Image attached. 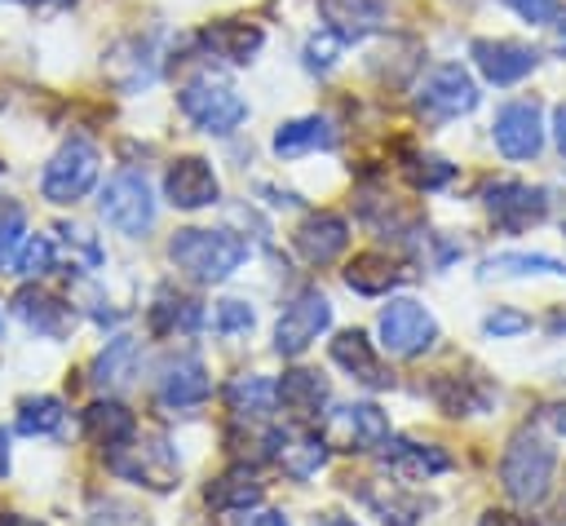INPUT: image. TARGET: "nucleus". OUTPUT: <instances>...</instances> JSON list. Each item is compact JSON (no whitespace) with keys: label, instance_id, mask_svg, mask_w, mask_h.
Here are the masks:
<instances>
[{"label":"nucleus","instance_id":"obj_1","mask_svg":"<svg viewBox=\"0 0 566 526\" xmlns=\"http://www.w3.org/2000/svg\"><path fill=\"white\" fill-rule=\"evenodd\" d=\"M168 261L190 278V283H226L243 261H248V243L230 230H203V225H186L168 239Z\"/></svg>","mask_w":566,"mask_h":526},{"label":"nucleus","instance_id":"obj_2","mask_svg":"<svg viewBox=\"0 0 566 526\" xmlns=\"http://www.w3.org/2000/svg\"><path fill=\"white\" fill-rule=\"evenodd\" d=\"M553 473H557V446L535 433V429H517L500 455V486L513 504H539L553 491Z\"/></svg>","mask_w":566,"mask_h":526},{"label":"nucleus","instance_id":"obj_3","mask_svg":"<svg viewBox=\"0 0 566 526\" xmlns=\"http://www.w3.org/2000/svg\"><path fill=\"white\" fill-rule=\"evenodd\" d=\"M106 464L111 473H119L124 482L133 486H146V491H172L177 477H181V460H177V446L164 438V433H142L133 429L124 442L106 446Z\"/></svg>","mask_w":566,"mask_h":526},{"label":"nucleus","instance_id":"obj_4","mask_svg":"<svg viewBox=\"0 0 566 526\" xmlns=\"http://www.w3.org/2000/svg\"><path fill=\"white\" fill-rule=\"evenodd\" d=\"M177 106H181V115L199 133H212V137H226V133H234L248 119V102L239 97V88L226 84V80H217L212 71L186 80L181 93H177Z\"/></svg>","mask_w":566,"mask_h":526},{"label":"nucleus","instance_id":"obj_5","mask_svg":"<svg viewBox=\"0 0 566 526\" xmlns=\"http://www.w3.org/2000/svg\"><path fill=\"white\" fill-rule=\"evenodd\" d=\"M97 168H102L97 146L75 133V137H66V141L53 150V159L44 164V172H40V194H44L49 203H57V208L80 203V199L93 190Z\"/></svg>","mask_w":566,"mask_h":526},{"label":"nucleus","instance_id":"obj_6","mask_svg":"<svg viewBox=\"0 0 566 526\" xmlns=\"http://www.w3.org/2000/svg\"><path fill=\"white\" fill-rule=\"evenodd\" d=\"M97 212H102V221H106L115 234L142 239V234L155 225V194H150L146 172L119 168L115 177H106L102 199H97Z\"/></svg>","mask_w":566,"mask_h":526},{"label":"nucleus","instance_id":"obj_7","mask_svg":"<svg viewBox=\"0 0 566 526\" xmlns=\"http://www.w3.org/2000/svg\"><path fill=\"white\" fill-rule=\"evenodd\" d=\"M478 80L460 66V62H438L420 84H416V111L429 119V124H447V119H460L478 106Z\"/></svg>","mask_w":566,"mask_h":526},{"label":"nucleus","instance_id":"obj_8","mask_svg":"<svg viewBox=\"0 0 566 526\" xmlns=\"http://www.w3.org/2000/svg\"><path fill=\"white\" fill-rule=\"evenodd\" d=\"M376 332H380V349L385 354H394V358H420L438 340V318L420 301L398 296V301H389L380 309Z\"/></svg>","mask_w":566,"mask_h":526},{"label":"nucleus","instance_id":"obj_9","mask_svg":"<svg viewBox=\"0 0 566 526\" xmlns=\"http://www.w3.org/2000/svg\"><path fill=\"white\" fill-rule=\"evenodd\" d=\"M318 424H323V442H327L332 451H354V455H363V451H376V446L389 442V415H385L376 402L336 407V411H327Z\"/></svg>","mask_w":566,"mask_h":526},{"label":"nucleus","instance_id":"obj_10","mask_svg":"<svg viewBox=\"0 0 566 526\" xmlns=\"http://www.w3.org/2000/svg\"><path fill=\"white\" fill-rule=\"evenodd\" d=\"M491 141L513 164L535 159L544 150V111H539V102H531V97L504 102L495 111V119H491Z\"/></svg>","mask_w":566,"mask_h":526},{"label":"nucleus","instance_id":"obj_11","mask_svg":"<svg viewBox=\"0 0 566 526\" xmlns=\"http://www.w3.org/2000/svg\"><path fill=\"white\" fill-rule=\"evenodd\" d=\"M327 327H332V301L310 287V292H301L296 301H287V309L279 314V323H274V354L296 358V354H305Z\"/></svg>","mask_w":566,"mask_h":526},{"label":"nucleus","instance_id":"obj_12","mask_svg":"<svg viewBox=\"0 0 566 526\" xmlns=\"http://www.w3.org/2000/svg\"><path fill=\"white\" fill-rule=\"evenodd\" d=\"M482 203H486V212H491V221H495L500 230L517 234V230H526V225H535V221L548 217L553 190L526 186V181H491V186L482 190Z\"/></svg>","mask_w":566,"mask_h":526},{"label":"nucleus","instance_id":"obj_13","mask_svg":"<svg viewBox=\"0 0 566 526\" xmlns=\"http://www.w3.org/2000/svg\"><path fill=\"white\" fill-rule=\"evenodd\" d=\"M212 393V380H208V367L199 354L181 349V354H164L159 367H155V398L172 411H186V407H199L203 398Z\"/></svg>","mask_w":566,"mask_h":526},{"label":"nucleus","instance_id":"obj_14","mask_svg":"<svg viewBox=\"0 0 566 526\" xmlns=\"http://www.w3.org/2000/svg\"><path fill=\"white\" fill-rule=\"evenodd\" d=\"M164 199L172 208H181V212H199V208H212L221 199V181H217V172H212L208 159L181 155L164 172Z\"/></svg>","mask_w":566,"mask_h":526},{"label":"nucleus","instance_id":"obj_15","mask_svg":"<svg viewBox=\"0 0 566 526\" xmlns=\"http://www.w3.org/2000/svg\"><path fill=\"white\" fill-rule=\"evenodd\" d=\"M349 491L380 517V526H420L429 513V499L407 491V482H371V477H349Z\"/></svg>","mask_w":566,"mask_h":526},{"label":"nucleus","instance_id":"obj_16","mask_svg":"<svg viewBox=\"0 0 566 526\" xmlns=\"http://www.w3.org/2000/svg\"><path fill=\"white\" fill-rule=\"evenodd\" d=\"M469 53H473L482 80H491L495 88H509V84L526 80L539 66V53L522 40H473Z\"/></svg>","mask_w":566,"mask_h":526},{"label":"nucleus","instance_id":"obj_17","mask_svg":"<svg viewBox=\"0 0 566 526\" xmlns=\"http://www.w3.org/2000/svg\"><path fill=\"white\" fill-rule=\"evenodd\" d=\"M380 464H385V473L394 477V482H429V477H438V473H447L451 469V460H447V451L442 446H433V442H411V438H389L385 442V451H380Z\"/></svg>","mask_w":566,"mask_h":526},{"label":"nucleus","instance_id":"obj_18","mask_svg":"<svg viewBox=\"0 0 566 526\" xmlns=\"http://www.w3.org/2000/svg\"><path fill=\"white\" fill-rule=\"evenodd\" d=\"M279 385V407L296 420V424H318L327 411V398H332V385L318 376V371H310V367H296V371H283V380H274Z\"/></svg>","mask_w":566,"mask_h":526},{"label":"nucleus","instance_id":"obj_19","mask_svg":"<svg viewBox=\"0 0 566 526\" xmlns=\"http://www.w3.org/2000/svg\"><path fill=\"white\" fill-rule=\"evenodd\" d=\"M292 243H296V252H301L310 265H332V261L349 248V225H345V217H336V212H310V217L292 230Z\"/></svg>","mask_w":566,"mask_h":526},{"label":"nucleus","instance_id":"obj_20","mask_svg":"<svg viewBox=\"0 0 566 526\" xmlns=\"http://www.w3.org/2000/svg\"><path fill=\"white\" fill-rule=\"evenodd\" d=\"M13 309H18V318H22L35 336H49V340H62V336L71 332V323H75V309H71L62 296L44 292V287H22V292L13 296Z\"/></svg>","mask_w":566,"mask_h":526},{"label":"nucleus","instance_id":"obj_21","mask_svg":"<svg viewBox=\"0 0 566 526\" xmlns=\"http://www.w3.org/2000/svg\"><path fill=\"white\" fill-rule=\"evenodd\" d=\"M270 146H274L279 159H301V155H314V150H332L336 146V124L327 115H301V119L279 124Z\"/></svg>","mask_w":566,"mask_h":526},{"label":"nucleus","instance_id":"obj_22","mask_svg":"<svg viewBox=\"0 0 566 526\" xmlns=\"http://www.w3.org/2000/svg\"><path fill=\"white\" fill-rule=\"evenodd\" d=\"M226 407L234 420H252V424H265L270 411L279 407V385L261 371H243L226 385Z\"/></svg>","mask_w":566,"mask_h":526},{"label":"nucleus","instance_id":"obj_23","mask_svg":"<svg viewBox=\"0 0 566 526\" xmlns=\"http://www.w3.org/2000/svg\"><path fill=\"white\" fill-rule=\"evenodd\" d=\"M332 358H336L354 380H363V385H371V389H389V385H394V376L380 367V358H376L367 332H358V327H349V332H340V336L332 340Z\"/></svg>","mask_w":566,"mask_h":526},{"label":"nucleus","instance_id":"obj_24","mask_svg":"<svg viewBox=\"0 0 566 526\" xmlns=\"http://www.w3.org/2000/svg\"><path fill=\"white\" fill-rule=\"evenodd\" d=\"M318 13L327 22V31L340 35L345 44L371 35L385 22V4L380 0H318Z\"/></svg>","mask_w":566,"mask_h":526},{"label":"nucleus","instance_id":"obj_25","mask_svg":"<svg viewBox=\"0 0 566 526\" xmlns=\"http://www.w3.org/2000/svg\"><path fill=\"white\" fill-rule=\"evenodd\" d=\"M265 499V486L248 473V464L243 469H230V473H221V477H212L208 486H203V504L212 508V513H248V508H256Z\"/></svg>","mask_w":566,"mask_h":526},{"label":"nucleus","instance_id":"obj_26","mask_svg":"<svg viewBox=\"0 0 566 526\" xmlns=\"http://www.w3.org/2000/svg\"><path fill=\"white\" fill-rule=\"evenodd\" d=\"M429 393L438 398V407L447 415H473V411H486L491 407V385L482 376H455V371H442Z\"/></svg>","mask_w":566,"mask_h":526},{"label":"nucleus","instance_id":"obj_27","mask_svg":"<svg viewBox=\"0 0 566 526\" xmlns=\"http://www.w3.org/2000/svg\"><path fill=\"white\" fill-rule=\"evenodd\" d=\"M407 278V270H398L385 252H358L345 265V287H354L358 296H385Z\"/></svg>","mask_w":566,"mask_h":526},{"label":"nucleus","instance_id":"obj_28","mask_svg":"<svg viewBox=\"0 0 566 526\" xmlns=\"http://www.w3.org/2000/svg\"><path fill=\"white\" fill-rule=\"evenodd\" d=\"M199 323H203L199 301L177 296L172 287H159V292H155V305H150V332H159V336H190Z\"/></svg>","mask_w":566,"mask_h":526},{"label":"nucleus","instance_id":"obj_29","mask_svg":"<svg viewBox=\"0 0 566 526\" xmlns=\"http://www.w3.org/2000/svg\"><path fill=\"white\" fill-rule=\"evenodd\" d=\"M137 340L133 336H111L102 354L93 358V385L97 389H124L137 376Z\"/></svg>","mask_w":566,"mask_h":526},{"label":"nucleus","instance_id":"obj_30","mask_svg":"<svg viewBox=\"0 0 566 526\" xmlns=\"http://www.w3.org/2000/svg\"><path fill=\"white\" fill-rule=\"evenodd\" d=\"M327 451H332V446L323 442V433H283L274 460L283 464V473H292L296 482H305V477H314V473L323 469Z\"/></svg>","mask_w":566,"mask_h":526},{"label":"nucleus","instance_id":"obj_31","mask_svg":"<svg viewBox=\"0 0 566 526\" xmlns=\"http://www.w3.org/2000/svg\"><path fill=\"white\" fill-rule=\"evenodd\" d=\"M261 27H248V22H212L208 31H203V44L217 53V57H226V62H234V66H243V62H252V53L261 49Z\"/></svg>","mask_w":566,"mask_h":526},{"label":"nucleus","instance_id":"obj_32","mask_svg":"<svg viewBox=\"0 0 566 526\" xmlns=\"http://www.w3.org/2000/svg\"><path fill=\"white\" fill-rule=\"evenodd\" d=\"M133 429H137L133 411H128L124 402H115V398H97V402L84 411V433H88L97 446H115V442H124Z\"/></svg>","mask_w":566,"mask_h":526},{"label":"nucleus","instance_id":"obj_33","mask_svg":"<svg viewBox=\"0 0 566 526\" xmlns=\"http://www.w3.org/2000/svg\"><path fill=\"white\" fill-rule=\"evenodd\" d=\"M522 278V274H566V265L557 256H544V252H495L482 261V278Z\"/></svg>","mask_w":566,"mask_h":526},{"label":"nucleus","instance_id":"obj_34","mask_svg":"<svg viewBox=\"0 0 566 526\" xmlns=\"http://www.w3.org/2000/svg\"><path fill=\"white\" fill-rule=\"evenodd\" d=\"M62 420H66V407H62V398H53V393L22 398V402H18V433H27V438H49V433L62 429Z\"/></svg>","mask_w":566,"mask_h":526},{"label":"nucleus","instance_id":"obj_35","mask_svg":"<svg viewBox=\"0 0 566 526\" xmlns=\"http://www.w3.org/2000/svg\"><path fill=\"white\" fill-rule=\"evenodd\" d=\"M62 248H66V274H88L102 265V243L84 225H62Z\"/></svg>","mask_w":566,"mask_h":526},{"label":"nucleus","instance_id":"obj_36","mask_svg":"<svg viewBox=\"0 0 566 526\" xmlns=\"http://www.w3.org/2000/svg\"><path fill=\"white\" fill-rule=\"evenodd\" d=\"M53 265H57V239H49V234H27V243L18 248L13 274H22V278H44Z\"/></svg>","mask_w":566,"mask_h":526},{"label":"nucleus","instance_id":"obj_37","mask_svg":"<svg viewBox=\"0 0 566 526\" xmlns=\"http://www.w3.org/2000/svg\"><path fill=\"white\" fill-rule=\"evenodd\" d=\"M22 243H27V212L22 203H4L0 208V270H13Z\"/></svg>","mask_w":566,"mask_h":526},{"label":"nucleus","instance_id":"obj_38","mask_svg":"<svg viewBox=\"0 0 566 526\" xmlns=\"http://www.w3.org/2000/svg\"><path fill=\"white\" fill-rule=\"evenodd\" d=\"M84 526H150V517L128 499H106L93 508V517Z\"/></svg>","mask_w":566,"mask_h":526},{"label":"nucleus","instance_id":"obj_39","mask_svg":"<svg viewBox=\"0 0 566 526\" xmlns=\"http://www.w3.org/2000/svg\"><path fill=\"white\" fill-rule=\"evenodd\" d=\"M212 327L221 336H239V332H252V305L248 301H217V314H212Z\"/></svg>","mask_w":566,"mask_h":526},{"label":"nucleus","instance_id":"obj_40","mask_svg":"<svg viewBox=\"0 0 566 526\" xmlns=\"http://www.w3.org/2000/svg\"><path fill=\"white\" fill-rule=\"evenodd\" d=\"M451 177H455V168H451L447 159H438V155L416 159V168H411V186H420V190H438V186H447Z\"/></svg>","mask_w":566,"mask_h":526},{"label":"nucleus","instance_id":"obj_41","mask_svg":"<svg viewBox=\"0 0 566 526\" xmlns=\"http://www.w3.org/2000/svg\"><path fill=\"white\" fill-rule=\"evenodd\" d=\"M340 44H345V40L332 35V31L310 35V44H305V66H310V71H327V66L336 62V49H340Z\"/></svg>","mask_w":566,"mask_h":526},{"label":"nucleus","instance_id":"obj_42","mask_svg":"<svg viewBox=\"0 0 566 526\" xmlns=\"http://www.w3.org/2000/svg\"><path fill=\"white\" fill-rule=\"evenodd\" d=\"M504 9H513L522 22H531V27H544V22H553L557 18V9H562V0H500Z\"/></svg>","mask_w":566,"mask_h":526},{"label":"nucleus","instance_id":"obj_43","mask_svg":"<svg viewBox=\"0 0 566 526\" xmlns=\"http://www.w3.org/2000/svg\"><path fill=\"white\" fill-rule=\"evenodd\" d=\"M526 327H531V318L517 314V309H495V314L482 318V332L495 336V340H500V336H517V332H526Z\"/></svg>","mask_w":566,"mask_h":526},{"label":"nucleus","instance_id":"obj_44","mask_svg":"<svg viewBox=\"0 0 566 526\" xmlns=\"http://www.w3.org/2000/svg\"><path fill=\"white\" fill-rule=\"evenodd\" d=\"M478 526H535V522L522 517V513H509V508H486V513L478 517Z\"/></svg>","mask_w":566,"mask_h":526},{"label":"nucleus","instance_id":"obj_45","mask_svg":"<svg viewBox=\"0 0 566 526\" xmlns=\"http://www.w3.org/2000/svg\"><path fill=\"white\" fill-rule=\"evenodd\" d=\"M239 526H292L283 513H252V517H243Z\"/></svg>","mask_w":566,"mask_h":526},{"label":"nucleus","instance_id":"obj_46","mask_svg":"<svg viewBox=\"0 0 566 526\" xmlns=\"http://www.w3.org/2000/svg\"><path fill=\"white\" fill-rule=\"evenodd\" d=\"M553 137H557V150L566 155V102L553 111Z\"/></svg>","mask_w":566,"mask_h":526},{"label":"nucleus","instance_id":"obj_47","mask_svg":"<svg viewBox=\"0 0 566 526\" xmlns=\"http://www.w3.org/2000/svg\"><path fill=\"white\" fill-rule=\"evenodd\" d=\"M544 526H566V499H557V504H553V513L544 517Z\"/></svg>","mask_w":566,"mask_h":526},{"label":"nucleus","instance_id":"obj_48","mask_svg":"<svg viewBox=\"0 0 566 526\" xmlns=\"http://www.w3.org/2000/svg\"><path fill=\"white\" fill-rule=\"evenodd\" d=\"M314 526H358V522L354 517H340V513H323Z\"/></svg>","mask_w":566,"mask_h":526},{"label":"nucleus","instance_id":"obj_49","mask_svg":"<svg viewBox=\"0 0 566 526\" xmlns=\"http://www.w3.org/2000/svg\"><path fill=\"white\" fill-rule=\"evenodd\" d=\"M0 526H44L35 517H18V513H0Z\"/></svg>","mask_w":566,"mask_h":526},{"label":"nucleus","instance_id":"obj_50","mask_svg":"<svg viewBox=\"0 0 566 526\" xmlns=\"http://www.w3.org/2000/svg\"><path fill=\"white\" fill-rule=\"evenodd\" d=\"M9 473V433L0 429V477Z\"/></svg>","mask_w":566,"mask_h":526},{"label":"nucleus","instance_id":"obj_51","mask_svg":"<svg viewBox=\"0 0 566 526\" xmlns=\"http://www.w3.org/2000/svg\"><path fill=\"white\" fill-rule=\"evenodd\" d=\"M553 49H557V53H566V13L557 18V40H553Z\"/></svg>","mask_w":566,"mask_h":526},{"label":"nucleus","instance_id":"obj_52","mask_svg":"<svg viewBox=\"0 0 566 526\" xmlns=\"http://www.w3.org/2000/svg\"><path fill=\"white\" fill-rule=\"evenodd\" d=\"M0 168H4V164H0Z\"/></svg>","mask_w":566,"mask_h":526}]
</instances>
